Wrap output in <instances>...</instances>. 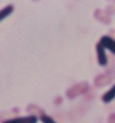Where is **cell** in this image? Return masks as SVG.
Returning <instances> with one entry per match:
<instances>
[{
	"label": "cell",
	"instance_id": "obj_1",
	"mask_svg": "<svg viewBox=\"0 0 115 123\" xmlns=\"http://www.w3.org/2000/svg\"><path fill=\"white\" fill-rule=\"evenodd\" d=\"M88 89H89V86H88V85L86 83L77 84V85L74 86L73 87H71L67 92V96H68L69 99H73V98H76L79 94L85 93L88 91Z\"/></svg>",
	"mask_w": 115,
	"mask_h": 123
},
{
	"label": "cell",
	"instance_id": "obj_2",
	"mask_svg": "<svg viewBox=\"0 0 115 123\" xmlns=\"http://www.w3.org/2000/svg\"><path fill=\"white\" fill-rule=\"evenodd\" d=\"M104 47L101 44V42L99 41L97 45H96V51H97V58H98V63L100 66H104L107 65V56L105 54L104 51Z\"/></svg>",
	"mask_w": 115,
	"mask_h": 123
},
{
	"label": "cell",
	"instance_id": "obj_3",
	"mask_svg": "<svg viewBox=\"0 0 115 123\" xmlns=\"http://www.w3.org/2000/svg\"><path fill=\"white\" fill-rule=\"evenodd\" d=\"M37 117L35 116H26V117H17L14 119L7 120L2 123H37Z\"/></svg>",
	"mask_w": 115,
	"mask_h": 123
},
{
	"label": "cell",
	"instance_id": "obj_4",
	"mask_svg": "<svg viewBox=\"0 0 115 123\" xmlns=\"http://www.w3.org/2000/svg\"><path fill=\"white\" fill-rule=\"evenodd\" d=\"M101 44L105 49H108L111 52L115 54V40H113L110 36H102L100 40Z\"/></svg>",
	"mask_w": 115,
	"mask_h": 123
},
{
	"label": "cell",
	"instance_id": "obj_5",
	"mask_svg": "<svg viewBox=\"0 0 115 123\" xmlns=\"http://www.w3.org/2000/svg\"><path fill=\"white\" fill-rule=\"evenodd\" d=\"M27 111H28V113H30L31 115L37 117V118H41L42 116L45 115L43 110H41L40 107H38V106H36V105H33V104H31V105L28 106Z\"/></svg>",
	"mask_w": 115,
	"mask_h": 123
},
{
	"label": "cell",
	"instance_id": "obj_6",
	"mask_svg": "<svg viewBox=\"0 0 115 123\" xmlns=\"http://www.w3.org/2000/svg\"><path fill=\"white\" fill-rule=\"evenodd\" d=\"M112 81V78L106 75H100L96 76L95 80V84L96 86H103L110 84Z\"/></svg>",
	"mask_w": 115,
	"mask_h": 123
},
{
	"label": "cell",
	"instance_id": "obj_7",
	"mask_svg": "<svg viewBox=\"0 0 115 123\" xmlns=\"http://www.w3.org/2000/svg\"><path fill=\"white\" fill-rule=\"evenodd\" d=\"M114 98H115V85L109 90L108 92H106L104 94L102 95V100L103 103H109L110 102H112Z\"/></svg>",
	"mask_w": 115,
	"mask_h": 123
},
{
	"label": "cell",
	"instance_id": "obj_8",
	"mask_svg": "<svg viewBox=\"0 0 115 123\" xmlns=\"http://www.w3.org/2000/svg\"><path fill=\"white\" fill-rule=\"evenodd\" d=\"M13 10H14V6H11V5L5 7L3 10L1 11V13H0V20H3L5 17H6L7 15H9L13 12Z\"/></svg>",
	"mask_w": 115,
	"mask_h": 123
},
{
	"label": "cell",
	"instance_id": "obj_9",
	"mask_svg": "<svg viewBox=\"0 0 115 123\" xmlns=\"http://www.w3.org/2000/svg\"><path fill=\"white\" fill-rule=\"evenodd\" d=\"M41 120L43 123H56L54 120H53V119H52V118L47 116V115H44V116H42L41 118Z\"/></svg>",
	"mask_w": 115,
	"mask_h": 123
},
{
	"label": "cell",
	"instance_id": "obj_10",
	"mask_svg": "<svg viewBox=\"0 0 115 123\" xmlns=\"http://www.w3.org/2000/svg\"><path fill=\"white\" fill-rule=\"evenodd\" d=\"M108 123H115V113H112L108 118Z\"/></svg>",
	"mask_w": 115,
	"mask_h": 123
}]
</instances>
